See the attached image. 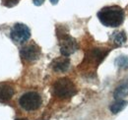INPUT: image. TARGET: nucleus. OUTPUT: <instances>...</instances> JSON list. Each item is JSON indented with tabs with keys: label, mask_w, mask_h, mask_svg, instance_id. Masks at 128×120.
Instances as JSON below:
<instances>
[{
	"label": "nucleus",
	"mask_w": 128,
	"mask_h": 120,
	"mask_svg": "<svg viewBox=\"0 0 128 120\" xmlns=\"http://www.w3.org/2000/svg\"><path fill=\"white\" fill-rule=\"evenodd\" d=\"M98 18L104 26L117 28L123 23L125 14L121 7L113 5L106 6L100 9L98 13Z\"/></svg>",
	"instance_id": "1"
},
{
	"label": "nucleus",
	"mask_w": 128,
	"mask_h": 120,
	"mask_svg": "<svg viewBox=\"0 0 128 120\" xmlns=\"http://www.w3.org/2000/svg\"><path fill=\"white\" fill-rule=\"evenodd\" d=\"M77 92L76 86L68 78L58 79L52 86V94L59 100H68Z\"/></svg>",
	"instance_id": "2"
},
{
	"label": "nucleus",
	"mask_w": 128,
	"mask_h": 120,
	"mask_svg": "<svg viewBox=\"0 0 128 120\" xmlns=\"http://www.w3.org/2000/svg\"><path fill=\"white\" fill-rule=\"evenodd\" d=\"M57 36L59 40L60 52L63 56L68 57L78 49L79 46L77 44V40L66 32L57 30Z\"/></svg>",
	"instance_id": "3"
},
{
	"label": "nucleus",
	"mask_w": 128,
	"mask_h": 120,
	"mask_svg": "<svg viewBox=\"0 0 128 120\" xmlns=\"http://www.w3.org/2000/svg\"><path fill=\"white\" fill-rule=\"evenodd\" d=\"M42 100L36 92H28L19 98V104L26 111H34L40 107Z\"/></svg>",
	"instance_id": "4"
},
{
	"label": "nucleus",
	"mask_w": 128,
	"mask_h": 120,
	"mask_svg": "<svg viewBox=\"0 0 128 120\" xmlns=\"http://www.w3.org/2000/svg\"><path fill=\"white\" fill-rule=\"evenodd\" d=\"M10 36L17 44H23L31 38V30L25 24L17 23L10 30Z\"/></svg>",
	"instance_id": "5"
},
{
	"label": "nucleus",
	"mask_w": 128,
	"mask_h": 120,
	"mask_svg": "<svg viewBox=\"0 0 128 120\" xmlns=\"http://www.w3.org/2000/svg\"><path fill=\"white\" fill-rule=\"evenodd\" d=\"M40 53H42L40 47L34 42L25 45L20 49L21 57L26 61H29V62L38 60L40 56Z\"/></svg>",
	"instance_id": "6"
},
{
	"label": "nucleus",
	"mask_w": 128,
	"mask_h": 120,
	"mask_svg": "<svg viewBox=\"0 0 128 120\" xmlns=\"http://www.w3.org/2000/svg\"><path fill=\"white\" fill-rule=\"evenodd\" d=\"M108 53V49L106 48H93L86 54L85 61H87L89 64H96V66L104 59Z\"/></svg>",
	"instance_id": "7"
},
{
	"label": "nucleus",
	"mask_w": 128,
	"mask_h": 120,
	"mask_svg": "<svg viewBox=\"0 0 128 120\" xmlns=\"http://www.w3.org/2000/svg\"><path fill=\"white\" fill-rule=\"evenodd\" d=\"M14 94V87L12 84L7 82L0 83V102H5L12 98Z\"/></svg>",
	"instance_id": "8"
},
{
	"label": "nucleus",
	"mask_w": 128,
	"mask_h": 120,
	"mask_svg": "<svg viewBox=\"0 0 128 120\" xmlns=\"http://www.w3.org/2000/svg\"><path fill=\"white\" fill-rule=\"evenodd\" d=\"M70 67V60L67 57H58L51 62V68L55 72H66Z\"/></svg>",
	"instance_id": "9"
},
{
	"label": "nucleus",
	"mask_w": 128,
	"mask_h": 120,
	"mask_svg": "<svg viewBox=\"0 0 128 120\" xmlns=\"http://www.w3.org/2000/svg\"><path fill=\"white\" fill-rule=\"evenodd\" d=\"M112 40L116 45L120 46V45L124 44L127 40V36L126 32L124 30H119V32H114L110 36Z\"/></svg>",
	"instance_id": "10"
},
{
	"label": "nucleus",
	"mask_w": 128,
	"mask_h": 120,
	"mask_svg": "<svg viewBox=\"0 0 128 120\" xmlns=\"http://www.w3.org/2000/svg\"><path fill=\"white\" fill-rule=\"evenodd\" d=\"M128 102L127 100H117L116 102H114L113 104H112L110 109L113 114H116L118 112H120L121 110L124 109V107L127 105Z\"/></svg>",
	"instance_id": "11"
},
{
	"label": "nucleus",
	"mask_w": 128,
	"mask_h": 120,
	"mask_svg": "<svg viewBox=\"0 0 128 120\" xmlns=\"http://www.w3.org/2000/svg\"><path fill=\"white\" fill-rule=\"evenodd\" d=\"M128 94V82L127 83H123L121 84L119 87L116 88V90H114V98L116 100H119V98H122L123 96H127Z\"/></svg>",
	"instance_id": "12"
},
{
	"label": "nucleus",
	"mask_w": 128,
	"mask_h": 120,
	"mask_svg": "<svg viewBox=\"0 0 128 120\" xmlns=\"http://www.w3.org/2000/svg\"><path fill=\"white\" fill-rule=\"evenodd\" d=\"M115 64L116 66L120 68H126L128 67V57L125 55H121L115 59Z\"/></svg>",
	"instance_id": "13"
},
{
	"label": "nucleus",
	"mask_w": 128,
	"mask_h": 120,
	"mask_svg": "<svg viewBox=\"0 0 128 120\" xmlns=\"http://www.w3.org/2000/svg\"><path fill=\"white\" fill-rule=\"evenodd\" d=\"M19 0H2V5L6 7H14L18 4Z\"/></svg>",
	"instance_id": "14"
},
{
	"label": "nucleus",
	"mask_w": 128,
	"mask_h": 120,
	"mask_svg": "<svg viewBox=\"0 0 128 120\" xmlns=\"http://www.w3.org/2000/svg\"><path fill=\"white\" fill-rule=\"evenodd\" d=\"M44 2V0H34V4L36 6H40Z\"/></svg>",
	"instance_id": "15"
},
{
	"label": "nucleus",
	"mask_w": 128,
	"mask_h": 120,
	"mask_svg": "<svg viewBox=\"0 0 128 120\" xmlns=\"http://www.w3.org/2000/svg\"><path fill=\"white\" fill-rule=\"evenodd\" d=\"M50 2H51L52 4H56V3L58 2V0H50Z\"/></svg>",
	"instance_id": "16"
},
{
	"label": "nucleus",
	"mask_w": 128,
	"mask_h": 120,
	"mask_svg": "<svg viewBox=\"0 0 128 120\" xmlns=\"http://www.w3.org/2000/svg\"><path fill=\"white\" fill-rule=\"evenodd\" d=\"M15 120H28L27 118H17V119H15Z\"/></svg>",
	"instance_id": "17"
}]
</instances>
